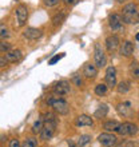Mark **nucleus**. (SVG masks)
Listing matches in <instances>:
<instances>
[{
  "label": "nucleus",
  "instance_id": "obj_1",
  "mask_svg": "<svg viewBox=\"0 0 139 147\" xmlns=\"http://www.w3.org/2000/svg\"><path fill=\"white\" fill-rule=\"evenodd\" d=\"M43 118H44V126H43V130H42V132H40V139L50 140L51 138L55 135V132H56L58 119H56V116L50 111L44 112V114H43Z\"/></svg>",
  "mask_w": 139,
  "mask_h": 147
},
{
  "label": "nucleus",
  "instance_id": "obj_2",
  "mask_svg": "<svg viewBox=\"0 0 139 147\" xmlns=\"http://www.w3.org/2000/svg\"><path fill=\"white\" fill-rule=\"evenodd\" d=\"M122 18L126 24H138L139 23V9L136 4L127 3L122 8Z\"/></svg>",
  "mask_w": 139,
  "mask_h": 147
},
{
  "label": "nucleus",
  "instance_id": "obj_3",
  "mask_svg": "<svg viewBox=\"0 0 139 147\" xmlns=\"http://www.w3.org/2000/svg\"><path fill=\"white\" fill-rule=\"evenodd\" d=\"M47 105L50 106L55 112H58L59 115H66L70 111V106H68V103H67V100L60 96L59 98H55V96L48 98Z\"/></svg>",
  "mask_w": 139,
  "mask_h": 147
},
{
  "label": "nucleus",
  "instance_id": "obj_4",
  "mask_svg": "<svg viewBox=\"0 0 139 147\" xmlns=\"http://www.w3.org/2000/svg\"><path fill=\"white\" fill-rule=\"evenodd\" d=\"M94 63L98 68H103L107 64V56L104 54L101 44H98V43L95 44V48H94Z\"/></svg>",
  "mask_w": 139,
  "mask_h": 147
},
{
  "label": "nucleus",
  "instance_id": "obj_5",
  "mask_svg": "<svg viewBox=\"0 0 139 147\" xmlns=\"http://www.w3.org/2000/svg\"><path fill=\"white\" fill-rule=\"evenodd\" d=\"M123 18L119 13H111L108 16V27L112 32L123 31Z\"/></svg>",
  "mask_w": 139,
  "mask_h": 147
},
{
  "label": "nucleus",
  "instance_id": "obj_6",
  "mask_svg": "<svg viewBox=\"0 0 139 147\" xmlns=\"http://www.w3.org/2000/svg\"><path fill=\"white\" fill-rule=\"evenodd\" d=\"M52 92L58 96H64L71 92V86L67 80H59L52 86Z\"/></svg>",
  "mask_w": 139,
  "mask_h": 147
},
{
  "label": "nucleus",
  "instance_id": "obj_7",
  "mask_svg": "<svg viewBox=\"0 0 139 147\" xmlns=\"http://www.w3.org/2000/svg\"><path fill=\"white\" fill-rule=\"evenodd\" d=\"M15 16H16L18 26H19V27H24L26 23H27V19H28V8L26 7L24 4L18 5L15 9Z\"/></svg>",
  "mask_w": 139,
  "mask_h": 147
},
{
  "label": "nucleus",
  "instance_id": "obj_8",
  "mask_svg": "<svg viewBox=\"0 0 139 147\" xmlns=\"http://www.w3.org/2000/svg\"><path fill=\"white\" fill-rule=\"evenodd\" d=\"M98 140L99 143L104 147H114L116 143H118V138H116L112 132H102L98 135Z\"/></svg>",
  "mask_w": 139,
  "mask_h": 147
},
{
  "label": "nucleus",
  "instance_id": "obj_9",
  "mask_svg": "<svg viewBox=\"0 0 139 147\" xmlns=\"http://www.w3.org/2000/svg\"><path fill=\"white\" fill-rule=\"evenodd\" d=\"M136 132H138V126L132 122H124L120 124L119 130H118V134L122 136H134Z\"/></svg>",
  "mask_w": 139,
  "mask_h": 147
},
{
  "label": "nucleus",
  "instance_id": "obj_10",
  "mask_svg": "<svg viewBox=\"0 0 139 147\" xmlns=\"http://www.w3.org/2000/svg\"><path fill=\"white\" fill-rule=\"evenodd\" d=\"M104 80H106V84L108 86V88H114V87L118 86V83H116V68L114 66L107 67Z\"/></svg>",
  "mask_w": 139,
  "mask_h": 147
},
{
  "label": "nucleus",
  "instance_id": "obj_11",
  "mask_svg": "<svg viewBox=\"0 0 139 147\" xmlns=\"http://www.w3.org/2000/svg\"><path fill=\"white\" fill-rule=\"evenodd\" d=\"M104 44H106V48L110 54H114L120 46V39L118 35H110L106 38L104 40Z\"/></svg>",
  "mask_w": 139,
  "mask_h": 147
},
{
  "label": "nucleus",
  "instance_id": "obj_12",
  "mask_svg": "<svg viewBox=\"0 0 139 147\" xmlns=\"http://www.w3.org/2000/svg\"><path fill=\"white\" fill-rule=\"evenodd\" d=\"M116 112H118L120 116H123V118L131 116L132 115V103L130 100L119 103V105L116 106Z\"/></svg>",
  "mask_w": 139,
  "mask_h": 147
},
{
  "label": "nucleus",
  "instance_id": "obj_13",
  "mask_svg": "<svg viewBox=\"0 0 139 147\" xmlns=\"http://www.w3.org/2000/svg\"><path fill=\"white\" fill-rule=\"evenodd\" d=\"M42 35H43L42 30L35 28V27H28L23 32V38L27 39V40H38V39L42 38Z\"/></svg>",
  "mask_w": 139,
  "mask_h": 147
},
{
  "label": "nucleus",
  "instance_id": "obj_14",
  "mask_svg": "<svg viewBox=\"0 0 139 147\" xmlns=\"http://www.w3.org/2000/svg\"><path fill=\"white\" fill-rule=\"evenodd\" d=\"M98 68L95 66V63H87L83 67V75H84L87 79H95L98 76Z\"/></svg>",
  "mask_w": 139,
  "mask_h": 147
},
{
  "label": "nucleus",
  "instance_id": "obj_15",
  "mask_svg": "<svg viewBox=\"0 0 139 147\" xmlns=\"http://www.w3.org/2000/svg\"><path fill=\"white\" fill-rule=\"evenodd\" d=\"M75 126H78V127H91V126H94V119L90 115L82 114L75 119Z\"/></svg>",
  "mask_w": 139,
  "mask_h": 147
},
{
  "label": "nucleus",
  "instance_id": "obj_16",
  "mask_svg": "<svg viewBox=\"0 0 139 147\" xmlns=\"http://www.w3.org/2000/svg\"><path fill=\"white\" fill-rule=\"evenodd\" d=\"M134 50H135L134 43L130 42V40H126V42H123L122 46H120V55L124 56V58H130V56L134 54Z\"/></svg>",
  "mask_w": 139,
  "mask_h": 147
},
{
  "label": "nucleus",
  "instance_id": "obj_17",
  "mask_svg": "<svg viewBox=\"0 0 139 147\" xmlns=\"http://www.w3.org/2000/svg\"><path fill=\"white\" fill-rule=\"evenodd\" d=\"M5 58H7V60L9 63H16L23 58V52L20 50H11L5 54Z\"/></svg>",
  "mask_w": 139,
  "mask_h": 147
},
{
  "label": "nucleus",
  "instance_id": "obj_18",
  "mask_svg": "<svg viewBox=\"0 0 139 147\" xmlns=\"http://www.w3.org/2000/svg\"><path fill=\"white\" fill-rule=\"evenodd\" d=\"M120 124L122 123H119L118 120H107V122L103 123V128L107 132H118Z\"/></svg>",
  "mask_w": 139,
  "mask_h": 147
},
{
  "label": "nucleus",
  "instance_id": "obj_19",
  "mask_svg": "<svg viewBox=\"0 0 139 147\" xmlns=\"http://www.w3.org/2000/svg\"><path fill=\"white\" fill-rule=\"evenodd\" d=\"M108 111H110L108 106L106 105V103H102V105L98 106V109L95 110V112H94V118H96V119H102V118H104V116L107 115Z\"/></svg>",
  "mask_w": 139,
  "mask_h": 147
},
{
  "label": "nucleus",
  "instance_id": "obj_20",
  "mask_svg": "<svg viewBox=\"0 0 139 147\" xmlns=\"http://www.w3.org/2000/svg\"><path fill=\"white\" fill-rule=\"evenodd\" d=\"M128 74L131 75L134 80L139 82V63L138 62H131L128 66Z\"/></svg>",
  "mask_w": 139,
  "mask_h": 147
},
{
  "label": "nucleus",
  "instance_id": "obj_21",
  "mask_svg": "<svg viewBox=\"0 0 139 147\" xmlns=\"http://www.w3.org/2000/svg\"><path fill=\"white\" fill-rule=\"evenodd\" d=\"M43 126H44V118H43V115H40L32 124V132L34 134H40L43 130Z\"/></svg>",
  "mask_w": 139,
  "mask_h": 147
},
{
  "label": "nucleus",
  "instance_id": "obj_22",
  "mask_svg": "<svg viewBox=\"0 0 139 147\" xmlns=\"http://www.w3.org/2000/svg\"><path fill=\"white\" fill-rule=\"evenodd\" d=\"M66 20V12H64V9L60 12H58L56 15L52 18V26L54 27H59V26H62L63 22Z\"/></svg>",
  "mask_w": 139,
  "mask_h": 147
},
{
  "label": "nucleus",
  "instance_id": "obj_23",
  "mask_svg": "<svg viewBox=\"0 0 139 147\" xmlns=\"http://www.w3.org/2000/svg\"><path fill=\"white\" fill-rule=\"evenodd\" d=\"M131 90V83L127 80H122L120 83H118V86H116V91L119 94H127L128 91Z\"/></svg>",
  "mask_w": 139,
  "mask_h": 147
},
{
  "label": "nucleus",
  "instance_id": "obj_24",
  "mask_svg": "<svg viewBox=\"0 0 139 147\" xmlns=\"http://www.w3.org/2000/svg\"><path fill=\"white\" fill-rule=\"evenodd\" d=\"M107 90H108V86L106 83H99V84L95 86V94H96L98 96H104L106 94H107Z\"/></svg>",
  "mask_w": 139,
  "mask_h": 147
},
{
  "label": "nucleus",
  "instance_id": "obj_25",
  "mask_svg": "<svg viewBox=\"0 0 139 147\" xmlns=\"http://www.w3.org/2000/svg\"><path fill=\"white\" fill-rule=\"evenodd\" d=\"M22 147H38V139L34 136H30L22 143Z\"/></svg>",
  "mask_w": 139,
  "mask_h": 147
},
{
  "label": "nucleus",
  "instance_id": "obj_26",
  "mask_svg": "<svg viewBox=\"0 0 139 147\" xmlns=\"http://www.w3.org/2000/svg\"><path fill=\"white\" fill-rule=\"evenodd\" d=\"M91 142V136L84 134V135H80L79 136V139H78V146L79 147H84L86 144H88Z\"/></svg>",
  "mask_w": 139,
  "mask_h": 147
},
{
  "label": "nucleus",
  "instance_id": "obj_27",
  "mask_svg": "<svg viewBox=\"0 0 139 147\" xmlns=\"http://www.w3.org/2000/svg\"><path fill=\"white\" fill-rule=\"evenodd\" d=\"M0 51H1V54H7L8 51H11V44L8 42L1 40V43H0Z\"/></svg>",
  "mask_w": 139,
  "mask_h": 147
},
{
  "label": "nucleus",
  "instance_id": "obj_28",
  "mask_svg": "<svg viewBox=\"0 0 139 147\" xmlns=\"http://www.w3.org/2000/svg\"><path fill=\"white\" fill-rule=\"evenodd\" d=\"M72 83L78 87H82L83 86V79H82L80 75H78V74H74L72 75Z\"/></svg>",
  "mask_w": 139,
  "mask_h": 147
},
{
  "label": "nucleus",
  "instance_id": "obj_29",
  "mask_svg": "<svg viewBox=\"0 0 139 147\" xmlns=\"http://www.w3.org/2000/svg\"><path fill=\"white\" fill-rule=\"evenodd\" d=\"M8 36H9V34H8L7 27H5L4 24H1V26H0V38H1V40H4V39H7Z\"/></svg>",
  "mask_w": 139,
  "mask_h": 147
},
{
  "label": "nucleus",
  "instance_id": "obj_30",
  "mask_svg": "<svg viewBox=\"0 0 139 147\" xmlns=\"http://www.w3.org/2000/svg\"><path fill=\"white\" fill-rule=\"evenodd\" d=\"M60 1H63V0H43V3H44V5L48 8L51 7H55V5H58Z\"/></svg>",
  "mask_w": 139,
  "mask_h": 147
},
{
  "label": "nucleus",
  "instance_id": "obj_31",
  "mask_svg": "<svg viewBox=\"0 0 139 147\" xmlns=\"http://www.w3.org/2000/svg\"><path fill=\"white\" fill-rule=\"evenodd\" d=\"M64 55H66V54L55 55L54 58H51L50 60H48V64H50V66H54V64H55V63H56V62H59V60H60V59H62V58H64Z\"/></svg>",
  "mask_w": 139,
  "mask_h": 147
},
{
  "label": "nucleus",
  "instance_id": "obj_32",
  "mask_svg": "<svg viewBox=\"0 0 139 147\" xmlns=\"http://www.w3.org/2000/svg\"><path fill=\"white\" fill-rule=\"evenodd\" d=\"M9 147H22V144H20L19 139H11L9 140Z\"/></svg>",
  "mask_w": 139,
  "mask_h": 147
},
{
  "label": "nucleus",
  "instance_id": "obj_33",
  "mask_svg": "<svg viewBox=\"0 0 139 147\" xmlns=\"http://www.w3.org/2000/svg\"><path fill=\"white\" fill-rule=\"evenodd\" d=\"M120 147H135V143L132 140H126V142L120 144Z\"/></svg>",
  "mask_w": 139,
  "mask_h": 147
},
{
  "label": "nucleus",
  "instance_id": "obj_34",
  "mask_svg": "<svg viewBox=\"0 0 139 147\" xmlns=\"http://www.w3.org/2000/svg\"><path fill=\"white\" fill-rule=\"evenodd\" d=\"M7 63H8L7 58H5V56H4V55H1V58H0V67H1V68H3V67L5 66V64H7Z\"/></svg>",
  "mask_w": 139,
  "mask_h": 147
},
{
  "label": "nucleus",
  "instance_id": "obj_35",
  "mask_svg": "<svg viewBox=\"0 0 139 147\" xmlns=\"http://www.w3.org/2000/svg\"><path fill=\"white\" fill-rule=\"evenodd\" d=\"M63 3L66 4L67 7H70V5H74V4H76L78 0H63Z\"/></svg>",
  "mask_w": 139,
  "mask_h": 147
},
{
  "label": "nucleus",
  "instance_id": "obj_36",
  "mask_svg": "<svg viewBox=\"0 0 139 147\" xmlns=\"http://www.w3.org/2000/svg\"><path fill=\"white\" fill-rule=\"evenodd\" d=\"M68 144H70V147H76V146H75V144L72 143V142H71V140H68Z\"/></svg>",
  "mask_w": 139,
  "mask_h": 147
},
{
  "label": "nucleus",
  "instance_id": "obj_37",
  "mask_svg": "<svg viewBox=\"0 0 139 147\" xmlns=\"http://www.w3.org/2000/svg\"><path fill=\"white\" fill-rule=\"evenodd\" d=\"M135 39H136V40H138V42H139V34H136V36H135Z\"/></svg>",
  "mask_w": 139,
  "mask_h": 147
},
{
  "label": "nucleus",
  "instance_id": "obj_38",
  "mask_svg": "<svg viewBox=\"0 0 139 147\" xmlns=\"http://www.w3.org/2000/svg\"><path fill=\"white\" fill-rule=\"evenodd\" d=\"M116 1H119V3H123V1H127V0H116Z\"/></svg>",
  "mask_w": 139,
  "mask_h": 147
}]
</instances>
